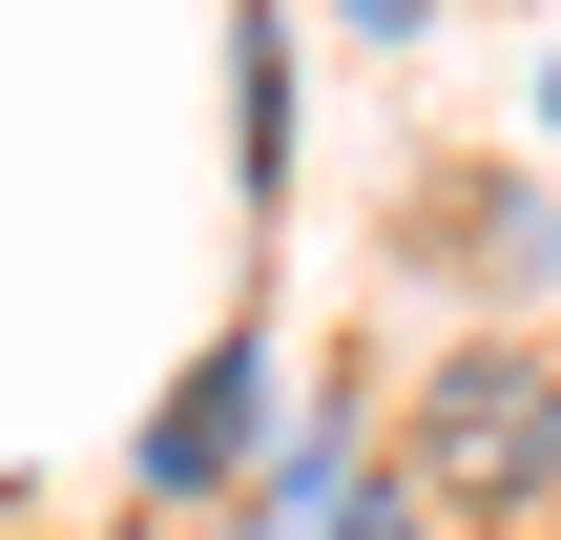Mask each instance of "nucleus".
<instances>
[{
  "label": "nucleus",
  "mask_w": 561,
  "mask_h": 540,
  "mask_svg": "<svg viewBox=\"0 0 561 540\" xmlns=\"http://www.w3.org/2000/svg\"><path fill=\"white\" fill-rule=\"evenodd\" d=\"M416 479L479 499V520H541L561 499V375L541 354H437L416 375Z\"/></svg>",
  "instance_id": "obj_1"
},
{
  "label": "nucleus",
  "mask_w": 561,
  "mask_h": 540,
  "mask_svg": "<svg viewBox=\"0 0 561 540\" xmlns=\"http://www.w3.org/2000/svg\"><path fill=\"white\" fill-rule=\"evenodd\" d=\"M250 437H271V354L229 333V354H187V375H167V416H146L125 458H146V499H229V479H250Z\"/></svg>",
  "instance_id": "obj_2"
},
{
  "label": "nucleus",
  "mask_w": 561,
  "mask_h": 540,
  "mask_svg": "<svg viewBox=\"0 0 561 540\" xmlns=\"http://www.w3.org/2000/svg\"><path fill=\"white\" fill-rule=\"evenodd\" d=\"M541 104H561V83H541Z\"/></svg>",
  "instance_id": "obj_4"
},
{
  "label": "nucleus",
  "mask_w": 561,
  "mask_h": 540,
  "mask_svg": "<svg viewBox=\"0 0 561 540\" xmlns=\"http://www.w3.org/2000/svg\"><path fill=\"white\" fill-rule=\"evenodd\" d=\"M333 540H437V520H416V499H354V520H333Z\"/></svg>",
  "instance_id": "obj_3"
}]
</instances>
